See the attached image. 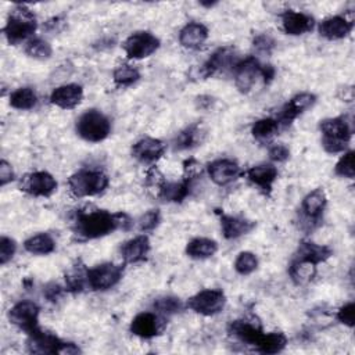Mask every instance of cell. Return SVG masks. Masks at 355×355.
Returning <instances> with one entry per match:
<instances>
[{
	"label": "cell",
	"mask_w": 355,
	"mask_h": 355,
	"mask_svg": "<svg viewBox=\"0 0 355 355\" xmlns=\"http://www.w3.org/2000/svg\"><path fill=\"white\" fill-rule=\"evenodd\" d=\"M132 225L133 220L125 212L111 214L107 209H79L72 223V232L80 240H93L118 229L128 230Z\"/></svg>",
	"instance_id": "6da1fadb"
},
{
	"label": "cell",
	"mask_w": 355,
	"mask_h": 355,
	"mask_svg": "<svg viewBox=\"0 0 355 355\" xmlns=\"http://www.w3.org/2000/svg\"><path fill=\"white\" fill-rule=\"evenodd\" d=\"M319 129L322 132V146L330 154L344 153L352 136L351 122L344 116L327 118L320 121Z\"/></svg>",
	"instance_id": "7a4b0ae2"
},
{
	"label": "cell",
	"mask_w": 355,
	"mask_h": 355,
	"mask_svg": "<svg viewBox=\"0 0 355 355\" xmlns=\"http://www.w3.org/2000/svg\"><path fill=\"white\" fill-rule=\"evenodd\" d=\"M37 28L35 14L26 6H15L10 12L3 33L10 44H17L26 40Z\"/></svg>",
	"instance_id": "3957f363"
},
{
	"label": "cell",
	"mask_w": 355,
	"mask_h": 355,
	"mask_svg": "<svg viewBox=\"0 0 355 355\" xmlns=\"http://www.w3.org/2000/svg\"><path fill=\"white\" fill-rule=\"evenodd\" d=\"M108 183V176L96 169H80L68 178L69 191L78 198L97 196L107 189Z\"/></svg>",
	"instance_id": "277c9868"
},
{
	"label": "cell",
	"mask_w": 355,
	"mask_h": 355,
	"mask_svg": "<svg viewBox=\"0 0 355 355\" xmlns=\"http://www.w3.org/2000/svg\"><path fill=\"white\" fill-rule=\"evenodd\" d=\"M76 133L86 141L98 143L111 133V122L105 114L98 110H87L76 121Z\"/></svg>",
	"instance_id": "5b68a950"
},
{
	"label": "cell",
	"mask_w": 355,
	"mask_h": 355,
	"mask_svg": "<svg viewBox=\"0 0 355 355\" xmlns=\"http://www.w3.org/2000/svg\"><path fill=\"white\" fill-rule=\"evenodd\" d=\"M28 351L33 354H76L80 349L73 343H65L50 331L36 329L28 334Z\"/></svg>",
	"instance_id": "8992f818"
},
{
	"label": "cell",
	"mask_w": 355,
	"mask_h": 355,
	"mask_svg": "<svg viewBox=\"0 0 355 355\" xmlns=\"http://www.w3.org/2000/svg\"><path fill=\"white\" fill-rule=\"evenodd\" d=\"M225 304H226V295L222 290L207 288L190 297L186 302V306L194 311L196 313H200L204 316H214L225 308Z\"/></svg>",
	"instance_id": "52a82bcc"
},
{
	"label": "cell",
	"mask_w": 355,
	"mask_h": 355,
	"mask_svg": "<svg viewBox=\"0 0 355 355\" xmlns=\"http://www.w3.org/2000/svg\"><path fill=\"white\" fill-rule=\"evenodd\" d=\"M159 47V39L148 31H137L126 37L123 50L129 60H141L154 54Z\"/></svg>",
	"instance_id": "ba28073f"
},
{
	"label": "cell",
	"mask_w": 355,
	"mask_h": 355,
	"mask_svg": "<svg viewBox=\"0 0 355 355\" xmlns=\"http://www.w3.org/2000/svg\"><path fill=\"white\" fill-rule=\"evenodd\" d=\"M122 276H123L122 265L105 262L92 269H87V284L92 290L104 291L118 284Z\"/></svg>",
	"instance_id": "9c48e42d"
},
{
	"label": "cell",
	"mask_w": 355,
	"mask_h": 355,
	"mask_svg": "<svg viewBox=\"0 0 355 355\" xmlns=\"http://www.w3.org/2000/svg\"><path fill=\"white\" fill-rule=\"evenodd\" d=\"M19 189L33 197H50L57 190V180L46 171H36L21 179Z\"/></svg>",
	"instance_id": "30bf717a"
},
{
	"label": "cell",
	"mask_w": 355,
	"mask_h": 355,
	"mask_svg": "<svg viewBox=\"0 0 355 355\" xmlns=\"http://www.w3.org/2000/svg\"><path fill=\"white\" fill-rule=\"evenodd\" d=\"M39 306L33 301H19L8 311L10 322L26 334L39 329Z\"/></svg>",
	"instance_id": "8fae6325"
},
{
	"label": "cell",
	"mask_w": 355,
	"mask_h": 355,
	"mask_svg": "<svg viewBox=\"0 0 355 355\" xmlns=\"http://www.w3.org/2000/svg\"><path fill=\"white\" fill-rule=\"evenodd\" d=\"M234 73V85L241 93H248L258 78H262V65L259 61L250 55L244 60L237 61V64L233 68Z\"/></svg>",
	"instance_id": "7c38bea8"
},
{
	"label": "cell",
	"mask_w": 355,
	"mask_h": 355,
	"mask_svg": "<svg viewBox=\"0 0 355 355\" xmlns=\"http://www.w3.org/2000/svg\"><path fill=\"white\" fill-rule=\"evenodd\" d=\"M165 329V320L157 313L141 312L136 315L130 322L132 334L140 338H153L161 334Z\"/></svg>",
	"instance_id": "4fadbf2b"
},
{
	"label": "cell",
	"mask_w": 355,
	"mask_h": 355,
	"mask_svg": "<svg viewBox=\"0 0 355 355\" xmlns=\"http://www.w3.org/2000/svg\"><path fill=\"white\" fill-rule=\"evenodd\" d=\"M166 150V144L154 137H143L132 146V157L144 165L155 164Z\"/></svg>",
	"instance_id": "5bb4252c"
},
{
	"label": "cell",
	"mask_w": 355,
	"mask_h": 355,
	"mask_svg": "<svg viewBox=\"0 0 355 355\" xmlns=\"http://www.w3.org/2000/svg\"><path fill=\"white\" fill-rule=\"evenodd\" d=\"M207 169L211 180L218 186H227L241 175V168L239 164L229 158L215 159L208 164Z\"/></svg>",
	"instance_id": "9a60e30c"
},
{
	"label": "cell",
	"mask_w": 355,
	"mask_h": 355,
	"mask_svg": "<svg viewBox=\"0 0 355 355\" xmlns=\"http://www.w3.org/2000/svg\"><path fill=\"white\" fill-rule=\"evenodd\" d=\"M237 64L236 61V51L233 47H220L218 49L201 67V75L204 78L212 76L218 72H223L229 68H234V65Z\"/></svg>",
	"instance_id": "2e32d148"
},
{
	"label": "cell",
	"mask_w": 355,
	"mask_h": 355,
	"mask_svg": "<svg viewBox=\"0 0 355 355\" xmlns=\"http://www.w3.org/2000/svg\"><path fill=\"white\" fill-rule=\"evenodd\" d=\"M316 101V96L312 93H300L295 94L293 98H290L279 114V123H291L295 118H298L301 114H304L308 108H311Z\"/></svg>",
	"instance_id": "e0dca14e"
},
{
	"label": "cell",
	"mask_w": 355,
	"mask_h": 355,
	"mask_svg": "<svg viewBox=\"0 0 355 355\" xmlns=\"http://www.w3.org/2000/svg\"><path fill=\"white\" fill-rule=\"evenodd\" d=\"M280 18H282L283 31L291 36L304 35L312 31L315 26V19L311 15L301 11L287 10L280 15Z\"/></svg>",
	"instance_id": "ac0fdd59"
},
{
	"label": "cell",
	"mask_w": 355,
	"mask_h": 355,
	"mask_svg": "<svg viewBox=\"0 0 355 355\" xmlns=\"http://www.w3.org/2000/svg\"><path fill=\"white\" fill-rule=\"evenodd\" d=\"M83 98V89L76 83L61 85L55 87L50 94V103L62 110H72Z\"/></svg>",
	"instance_id": "d6986e66"
},
{
	"label": "cell",
	"mask_w": 355,
	"mask_h": 355,
	"mask_svg": "<svg viewBox=\"0 0 355 355\" xmlns=\"http://www.w3.org/2000/svg\"><path fill=\"white\" fill-rule=\"evenodd\" d=\"M245 176L252 184L259 187V190L263 194L269 196L272 191L273 183L277 179V169L272 164H261L247 169Z\"/></svg>",
	"instance_id": "ffe728a7"
},
{
	"label": "cell",
	"mask_w": 355,
	"mask_h": 355,
	"mask_svg": "<svg viewBox=\"0 0 355 355\" xmlns=\"http://www.w3.org/2000/svg\"><path fill=\"white\" fill-rule=\"evenodd\" d=\"M354 28V22L343 15L330 17L319 24V33L327 40H340L347 37Z\"/></svg>",
	"instance_id": "44dd1931"
},
{
	"label": "cell",
	"mask_w": 355,
	"mask_h": 355,
	"mask_svg": "<svg viewBox=\"0 0 355 355\" xmlns=\"http://www.w3.org/2000/svg\"><path fill=\"white\" fill-rule=\"evenodd\" d=\"M150 251V240L147 236L140 234L128 241L121 247V255L126 263H139L147 258Z\"/></svg>",
	"instance_id": "7402d4cb"
},
{
	"label": "cell",
	"mask_w": 355,
	"mask_h": 355,
	"mask_svg": "<svg viewBox=\"0 0 355 355\" xmlns=\"http://www.w3.org/2000/svg\"><path fill=\"white\" fill-rule=\"evenodd\" d=\"M327 204V197L323 189H315L311 193H308L301 204L302 215L306 220L318 222L324 211V207Z\"/></svg>",
	"instance_id": "603a6c76"
},
{
	"label": "cell",
	"mask_w": 355,
	"mask_h": 355,
	"mask_svg": "<svg viewBox=\"0 0 355 355\" xmlns=\"http://www.w3.org/2000/svg\"><path fill=\"white\" fill-rule=\"evenodd\" d=\"M219 219H220L222 233L227 240H233L243 234L250 233L257 225L254 220L240 218V216L226 215V214H219Z\"/></svg>",
	"instance_id": "cb8c5ba5"
},
{
	"label": "cell",
	"mask_w": 355,
	"mask_h": 355,
	"mask_svg": "<svg viewBox=\"0 0 355 355\" xmlns=\"http://www.w3.org/2000/svg\"><path fill=\"white\" fill-rule=\"evenodd\" d=\"M208 39V28L200 22H190L179 32V42L183 47L196 50L200 49Z\"/></svg>",
	"instance_id": "d4e9b609"
},
{
	"label": "cell",
	"mask_w": 355,
	"mask_h": 355,
	"mask_svg": "<svg viewBox=\"0 0 355 355\" xmlns=\"http://www.w3.org/2000/svg\"><path fill=\"white\" fill-rule=\"evenodd\" d=\"M229 333L232 336H234L236 338H239L240 341L248 344V345H254L255 348L258 347V344L261 343L262 337H263V331L261 327L245 322V320H233L229 324Z\"/></svg>",
	"instance_id": "484cf974"
},
{
	"label": "cell",
	"mask_w": 355,
	"mask_h": 355,
	"mask_svg": "<svg viewBox=\"0 0 355 355\" xmlns=\"http://www.w3.org/2000/svg\"><path fill=\"white\" fill-rule=\"evenodd\" d=\"M331 255H333V250L330 247L320 245L312 241H301L295 252V258L311 261L316 265L327 261Z\"/></svg>",
	"instance_id": "4316f807"
},
{
	"label": "cell",
	"mask_w": 355,
	"mask_h": 355,
	"mask_svg": "<svg viewBox=\"0 0 355 355\" xmlns=\"http://www.w3.org/2000/svg\"><path fill=\"white\" fill-rule=\"evenodd\" d=\"M288 275L297 286H304L315 277L316 263L294 257V259L288 266Z\"/></svg>",
	"instance_id": "83f0119b"
},
{
	"label": "cell",
	"mask_w": 355,
	"mask_h": 355,
	"mask_svg": "<svg viewBox=\"0 0 355 355\" xmlns=\"http://www.w3.org/2000/svg\"><path fill=\"white\" fill-rule=\"evenodd\" d=\"M190 184H191V179H189V178H184L179 183H176V182H173V183L165 182L162 184V187L158 190L157 196L161 200H164V201L180 202L182 200H184L189 196Z\"/></svg>",
	"instance_id": "f1b7e54d"
},
{
	"label": "cell",
	"mask_w": 355,
	"mask_h": 355,
	"mask_svg": "<svg viewBox=\"0 0 355 355\" xmlns=\"http://www.w3.org/2000/svg\"><path fill=\"white\" fill-rule=\"evenodd\" d=\"M218 251V243L207 237H196L186 245V254L194 259L211 258Z\"/></svg>",
	"instance_id": "f546056e"
},
{
	"label": "cell",
	"mask_w": 355,
	"mask_h": 355,
	"mask_svg": "<svg viewBox=\"0 0 355 355\" xmlns=\"http://www.w3.org/2000/svg\"><path fill=\"white\" fill-rule=\"evenodd\" d=\"M24 248L33 255H47L55 250V241L49 233H37L25 240Z\"/></svg>",
	"instance_id": "4dcf8cb0"
},
{
	"label": "cell",
	"mask_w": 355,
	"mask_h": 355,
	"mask_svg": "<svg viewBox=\"0 0 355 355\" xmlns=\"http://www.w3.org/2000/svg\"><path fill=\"white\" fill-rule=\"evenodd\" d=\"M37 104V94L32 87H19L10 94V105L17 110H32Z\"/></svg>",
	"instance_id": "1f68e13d"
},
{
	"label": "cell",
	"mask_w": 355,
	"mask_h": 355,
	"mask_svg": "<svg viewBox=\"0 0 355 355\" xmlns=\"http://www.w3.org/2000/svg\"><path fill=\"white\" fill-rule=\"evenodd\" d=\"M202 129L200 123H194L187 126L184 130H182L176 139H175V148L176 150H187L193 148L198 143H201V136H202Z\"/></svg>",
	"instance_id": "d6a6232c"
},
{
	"label": "cell",
	"mask_w": 355,
	"mask_h": 355,
	"mask_svg": "<svg viewBox=\"0 0 355 355\" xmlns=\"http://www.w3.org/2000/svg\"><path fill=\"white\" fill-rule=\"evenodd\" d=\"M279 128H280V123L277 119L261 118L254 122L251 128V133L258 141H268L277 133Z\"/></svg>",
	"instance_id": "836d02e7"
},
{
	"label": "cell",
	"mask_w": 355,
	"mask_h": 355,
	"mask_svg": "<svg viewBox=\"0 0 355 355\" xmlns=\"http://www.w3.org/2000/svg\"><path fill=\"white\" fill-rule=\"evenodd\" d=\"M287 345V337L286 334L280 331H272V333H265L261 343L257 347V351L262 354H277L284 349Z\"/></svg>",
	"instance_id": "e575fe53"
},
{
	"label": "cell",
	"mask_w": 355,
	"mask_h": 355,
	"mask_svg": "<svg viewBox=\"0 0 355 355\" xmlns=\"http://www.w3.org/2000/svg\"><path fill=\"white\" fill-rule=\"evenodd\" d=\"M114 83L119 87H126L136 83L140 79V72L130 64H119L112 73Z\"/></svg>",
	"instance_id": "d590c367"
},
{
	"label": "cell",
	"mask_w": 355,
	"mask_h": 355,
	"mask_svg": "<svg viewBox=\"0 0 355 355\" xmlns=\"http://www.w3.org/2000/svg\"><path fill=\"white\" fill-rule=\"evenodd\" d=\"M85 265H73L65 273V284L67 290L79 293L83 290L85 284L87 283V269L83 268Z\"/></svg>",
	"instance_id": "8d00e7d4"
},
{
	"label": "cell",
	"mask_w": 355,
	"mask_h": 355,
	"mask_svg": "<svg viewBox=\"0 0 355 355\" xmlns=\"http://www.w3.org/2000/svg\"><path fill=\"white\" fill-rule=\"evenodd\" d=\"M257 268H258V258L254 252H250V251L240 252L234 261V269L241 276H247L252 273Z\"/></svg>",
	"instance_id": "74e56055"
},
{
	"label": "cell",
	"mask_w": 355,
	"mask_h": 355,
	"mask_svg": "<svg viewBox=\"0 0 355 355\" xmlns=\"http://www.w3.org/2000/svg\"><path fill=\"white\" fill-rule=\"evenodd\" d=\"M153 306L155 308V311L161 315H175L178 312H180L183 309V304L179 298L172 297V295H165V297H159L154 301Z\"/></svg>",
	"instance_id": "f35d334b"
},
{
	"label": "cell",
	"mask_w": 355,
	"mask_h": 355,
	"mask_svg": "<svg viewBox=\"0 0 355 355\" xmlns=\"http://www.w3.org/2000/svg\"><path fill=\"white\" fill-rule=\"evenodd\" d=\"M25 53L29 57H33V58H37V60H46L51 55L53 49H51L49 42L36 37V39H32L26 43Z\"/></svg>",
	"instance_id": "ab89813d"
},
{
	"label": "cell",
	"mask_w": 355,
	"mask_h": 355,
	"mask_svg": "<svg viewBox=\"0 0 355 355\" xmlns=\"http://www.w3.org/2000/svg\"><path fill=\"white\" fill-rule=\"evenodd\" d=\"M334 173L341 176V178L354 179L355 171H354V151L352 150L344 151V155L336 164Z\"/></svg>",
	"instance_id": "60d3db41"
},
{
	"label": "cell",
	"mask_w": 355,
	"mask_h": 355,
	"mask_svg": "<svg viewBox=\"0 0 355 355\" xmlns=\"http://www.w3.org/2000/svg\"><path fill=\"white\" fill-rule=\"evenodd\" d=\"M161 220V214L158 209H150L144 215L140 216L137 222V227L140 232H151L154 230Z\"/></svg>",
	"instance_id": "b9f144b4"
},
{
	"label": "cell",
	"mask_w": 355,
	"mask_h": 355,
	"mask_svg": "<svg viewBox=\"0 0 355 355\" xmlns=\"http://www.w3.org/2000/svg\"><path fill=\"white\" fill-rule=\"evenodd\" d=\"M17 251V243L11 237L1 236L0 239V263L6 265L14 257Z\"/></svg>",
	"instance_id": "7bdbcfd3"
},
{
	"label": "cell",
	"mask_w": 355,
	"mask_h": 355,
	"mask_svg": "<svg viewBox=\"0 0 355 355\" xmlns=\"http://www.w3.org/2000/svg\"><path fill=\"white\" fill-rule=\"evenodd\" d=\"M337 319L348 326V327H352L354 326V322H355V304L354 302H348L345 305H343L338 312H337Z\"/></svg>",
	"instance_id": "ee69618b"
},
{
	"label": "cell",
	"mask_w": 355,
	"mask_h": 355,
	"mask_svg": "<svg viewBox=\"0 0 355 355\" xmlns=\"http://www.w3.org/2000/svg\"><path fill=\"white\" fill-rule=\"evenodd\" d=\"M165 182L166 180L164 179V175L155 166H151L147 171V173H146V186L147 187H154V189L159 190Z\"/></svg>",
	"instance_id": "f6af8a7d"
},
{
	"label": "cell",
	"mask_w": 355,
	"mask_h": 355,
	"mask_svg": "<svg viewBox=\"0 0 355 355\" xmlns=\"http://www.w3.org/2000/svg\"><path fill=\"white\" fill-rule=\"evenodd\" d=\"M290 157V150L284 144H273L269 147V158L275 162H284Z\"/></svg>",
	"instance_id": "bcb514c9"
},
{
	"label": "cell",
	"mask_w": 355,
	"mask_h": 355,
	"mask_svg": "<svg viewBox=\"0 0 355 355\" xmlns=\"http://www.w3.org/2000/svg\"><path fill=\"white\" fill-rule=\"evenodd\" d=\"M254 46H255L259 51L269 53V51L273 49L275 42H273V39H272L269 35L261 33V35H258V36L254 39Z\"/></svg>",
	"instance_id": "7dc6e473"
},
{
	"label": "cell",
	"mask_w": 355,
	"mask_h": 355,
	"mask_svg": "<svg viewBox=\"0 0 355 355\" xmlns=\"http://www.w3.org/2000/svg\"><path fill=\"white\" fill-rule=\"evenodd\" d=\"M11 180H14V171L6 159H1V162H0V184L6 186Z\"/></svg>",
	"instance_id": "c3c4849f"
},
{
	"label": "cell",
	"mask_w": 355,
	"mask_h": 355,
	"mask_svg": "<svg viewBox=\"0 0 355 355\" xmlns=\"http://www.w3.org/2000/svg\"><path fill=\"white\" fill-rule=\"evenodd\" d=\"M44 293H46V295H47V298L50 301H55L60 297V294H61V287L58 284H49L46 287Z\"/></svg>",
	"instance_id": "681fc988"
}]
</instances>
